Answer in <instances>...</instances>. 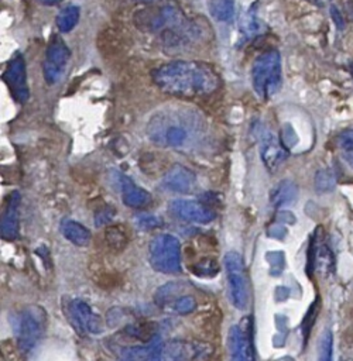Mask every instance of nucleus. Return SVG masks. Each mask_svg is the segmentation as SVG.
I'll list each match as a JSON object with an SVG mask.
<instances>
[{
	"instance_id": "obj_1",
	"label": "nucleus",
	"mask_w": 353,
	"mask_h": 361,
	"mask_svg": "<svg viewBox=\"0 0 353 361\" xmlns=\"http://www.w3.org/2000/svg\"><path fill=\"white\" fill-rule=\"evenodd\" d=\"M154 83L167 94L193 97L212 93L219 79L215 71L196 61H172L152 71Z\"/></svg>"
},
{
	"instance_id": "obj_2",
	"label": "nucleus",
	"mask_w": 353,
	"mask_h": 361,
	"mask_svg": "<svg viewBox=\"0 0 353 361\" xmlns=\"http://www.w3.org/2000/svg\"><path fill=\"white\" fill-rule=\"evenodd\" d=\"M148 137L158 145L188 148L196 144L202 134L201 118L186 110H161L148 123Z\"/></svg>"
},
{
	"instance_id": "obj_3",
	"label": "nucleus",
	"mask_w": 353,
	"mask_h": 361,
	"mask_svg": "<svg viewBox=\"0 0 353 361\" xmlns=\"http://www.w3.org/2000/svg\"><path fill=\"white\" fill-rule=\"evenodd\" d=\"M251 82L261 99H270L280 90L281 58L278 51L271 49L256 58L251 68Z\"/></svg>"
},
{
	"instance_id": "obj_4",
	"label": "nucleus",
	"mask_w": 353,
	"mask_h": 361,
	"mask_svg": "<svg viewBox=\"0 0 353 361\" xmlns=\"http://www.w3.org/2000/svg\"><path fill=\"white\" fill-rule=\"evenodd\" d=\"M148 261L154 271L161 274H179L181 244L172 234H158L148 245Z\"/></svg>"
},
{
	"instance_id": "obj_5",
	"label": "nucleus",
	"mask_w": 353,
	"mask_h": 361,
	"mask_svg": "<svg viewBox=\"0 0 353 361\" xmlns=\"http://www.w3.org/2000/svg\"><path fill=\"white\" fill-rule=\"evenodd\" d=\"M225 268L227 272L230 299L236 309L243 310L249 302L247 281L244 276L243 257L237 251H229L225 255Z\"/></svg>"
},
{
	"instance_id": "obj_6",
	"label": "nucleus",
	"mask_w": 353,
	"mask_h": 361,
	"mask_svg": "<svg viewBox=\"0 0 353 361\" xmlns=\"http://www.w3.org/2000/svg\"><path fill=\"white\" fill-rule=\"evenodd\" d=\"M212 354V347L193 340H171L162 345V361H205Z\"/></svg>"
},
{
	"instance_id": "obj_7",
	"label": "nucleus",
	"mask_w": 353,
	"mask_h": 361,
	"mask_svg": "<svg viewBox=\"0 0 353 361\" xmlns=\"http://www.w3.org/2000/svg\"><path fill=\"white\" fill-rule=\"evenodd\" d=\"M229 350L232 361H256L251 338V319L244 317L229 331Z\"/></svg>"
},
{
	"instance_id": "obj_8",
	"label": "nucleus",
	"mask_w": 353,
	"mask_h": 361,
	"mask_svg": "<svg viewBox=\"0 0 353 361\" xmlns=\"http://www.w3.org/2000/svg\"><path fill=\"white\" fill-rule=\"evenodd\" d=\"M69 58L71 51L66 44L59 37H54L48 44L45 59L42 63L44 78L48 85H54L62 76Z\"/></svg>"
},
{
	"instance_id": "obj_9",
	"label": "nucleus",
	"mask_w": 353,
	"mask_h": 361,
	"mask_svg": "<svg viewBox=\"0 0 353 361\" xmlns=\"http://www.w3.org/2000/svg\"><path fill=\"white\" fill-rule=\"evenodd\" d=\"M1 78L8 86L14 100H17L18 103H24L28 100L30 92L27 86V71H25V62L21 54H16L8 61Z\"/></svg>"
},
{
	"instance_id": "obj_10",
	"label": "nucleus",
	"mask_w": 353,
	"mask_h": 361,
	"mask_svg": "<svg viewBox=\"0 0 353 361\" xmlns=\"http://www.w3.org/2000/svg\"><path fill=\"white\" fill-rule=\"evenodd\" d=\"M169 210L175 217L184 221H191V223L206 224L215 219V212L212 209L202 204L201 202L189 200V199L172 200L169 203Z\"/></svg>"
},
{
	"instance_id": "obj_11",
	"label": "nucleus",
	"mask_w": 353,
	"mask_h": 361,
	"mask_svg": "<svg viewBox=\"0 0 353 361\" xmlns=\"http://www.w3.org/2000/svg\"><path fill=\"white\" fill-rule=\"evenodd\" d=\"M258 140V149L263 162L268 169H275L287 158V151L281 145L280 140L263 126L256 131Z\"/></svg>"
},
{
	"instance_id": "obj_12",
	"label": "nucleus",
	"mask_w": 353,
	"mask_h": 361,
	"mask_svg": "<svg viewBox=\"0 0 353 361\" xmlns=\"http://www.w3.org/2000/svg\"><path fill=\"white\" fill-rule=\"evenodd\" d=\"M308 264L311 269L313 265H316L319 272L322 274L333 272L335 257L332 250L322 240V228H316L315 234L312 235L309 251H308Z\"/></svg>"
},
{
	"instance_id": "obj_13",
	"label": "nucleus",
	"mask_w": 353,
	"mask_h": 361,
	"mask_svg": "<svg viewBox=\"0 0 353 361\" xmlns=\"http://www.w3.org/2000/svg\"><path fill=\"white\" fill-rule=\"evenodd\" d=\"M196 185V176L195 173L184 166V165H174L169 168V171L162 178V186L175 193H189L193 190Z\"/></svg>"
},
{
	"instance_id": "obj_14",
	"label": "nucleus",
	"mask_w": 353,
	"mask_h": 361,
	"mask_svg": "<svg viewBox=\"0 0 353 361\" xmlns=\"http://www.w3.org/2000/svg\"><path fill=\"white\" fill-rule=\"evenodd\" d=\"M71 316L76 329L88 333H100L103 330V324L100 317L90 309L88 303L80 299L71 302Z\"/></svg>"
},
{
	"instance_id": "obj_15",
	"label": "nucleus",
	"mask_w": 353,
	"mask_h": 361,
	"mask_svg": "<svg viewBox=\"0 0 353 361\" xmlns=\"http://www.w3.org/2000/svg\"><path fill=\"white\" fill-rule=\"evenodd\" d=\"M117 180H119V189L121 192V199L126 206L141 209L151 203V199H152L151 195L145 189L137 186L130 178L121 173H117Z\"/></svg>"
},
{
	"instance_id": "obj_16",
	"label": "nucleus",
	"mask_w": 353,
	"mask_h": 361,
	"mask_svg": "<svg viewBox=\"0 0 353 361\" xmlns=\"http://www.w3.org/2000/svg\"><path fill=\"white\" fill-rule=\"evenodd\" d=\"M40 334H41L40 320L28 312L24 313L21 316L20 324H18V348H20V351L28 353L38 341Z\"/></svg>"
},
{
	"instance_id": "obj_17",
	"label": "nucleus",
	"mask_w": 353,
	"mask_h": 361,
	"mask_svg": "<svg viewBox=\"0 0 353 361\" xmlns=\"http://www.w3.org/2000/svg\"><path fill=\"white\" fill-rule=\"evenodd\" d=\"M18 203H20V195L18 192H13L8 197L6 210L1 217V237L7 240H13L18 235Z\"/></svg>"
},
{
	"instance_id": "obj_18",
	"label": "nucleus",
	"mask_w": 353,
	"mask_h": 361,
	"mask_svg": "<svg viewBox=\"0 0 353 361\" xmlns=\"http://www.w3.org/2000/svg\"><path fill=\"white\" fill-rule=\"evenodd\" d=\"M61 233L64 237L78 247H86L90 243V231L75 220H64L61 223Z\"/></svg>"
},
{
	"instance_id": "obj_19",
	"label": "nucleus",
	"mask_w": 353,
	"mask_h": 361,
	"mask_svg": "<svg viewBox=\"0 0 353 361\" xmlns=\"http://www.w3.org/2000/svg\"><path fill=\"white\" fill-rule=\"evenodd\" d=\"M298 193V186L291 179L281 180L271 195V202L274 206H282L291 203Z\"/></svg>"
},
{
	"instance_id": "obj_20",
	"label": "nucleus",
	"mask_w": 353,
	"mask_h": 361,
	"mask_svg": "<svg viewBox=\"0 0 353 361\" xmlns=\"http://www.w3.org/2000/svg\"><path fill=\"white\" fill-rule=\"evenodd\" d=\"M79 17H80V8L75 4H68L59 10V13L56 14L55 23L61 32H68L78 24Z\"/></svg>"
},
{
	"instance_id": "obj_21",
	"label": "nucleus",
	"mask_w": 353,
	"mask_h": 361,
	"mask_svg": "<svg viewBox=\"0 0 353 361\" xmlns=\"http://www.w3.org/2000/svg\"><path fill=\"white\" fill-rule=\"evenodd\" d=\"M209 10L215 20L230 21L234 16V0H210Z\"/></svg>"
},
{
	"instance_id": "obj_22",
	"label": "nucleus",
	"mask_w": 353,
	"mask_h": 361,
	"mask_svg": "<svg viewBox=\"0 0 353 361\" xmlns=\"http://www.w3.org/2000/svg\"><path fill=\"white\" fill-rule=\"evenodd\" d=\"M336 145L345 162L353 169V130L340 133L336 138Z\"/></svg>"
},
{
	"instance_id": "obj_23",
	"label": "nucleus",
	"mask_w": 353,
	"mask_h": 361,
	"mask_svg": "<svg viewBox=\"0 0 353 361\" xmlns=\"http://www.w3.org/2000/svg\"><path fill=\"white\" fill-rule=\"evenodd\" d=\"M316 361H333V334L330 330H325L321 337Z\"/></svg>"
},
{
	"instance_id": "obj_24",
	"label": "nucleus",
	"mask_w": 353,
	"mask_h": 361,
	"mask_svg": "<svg viewBox=\"0 0 353 361\" xmlns=\"http://www.w3.org/2000/svg\"><path fill=\"white\" fill-rule=\"evenodd\" d=\"M318 192H328L335 186V176L329 171H319L315 178Z\"/></svg>"
},
{
	"instance_id": "obj_25",
	"label": "nucleus",
	"mask_w": 353,
	"mask_h": 361,
	"mask_svg": "<svg viewBox=\"0 0 353 361\" xmlns=\"http://www.w3.org/2000/svg\"><path fill=\"white\" fill-rule=\"evenodd\" d=\"M196 307V300L191 295H184L174 302V310L179 314H188Z\"/></svg>"
},
{
	"instance_id": "obj_26",
	"label": "nucleus",
	"mask_w": 353,
	"mask_h": 361,
	"mask_svg": "<svg viewBox=\"0 0 353 361\" xmlns=\"http://www.w3.org/2000/svg\"><path fill=\"white\" fill-rule=\"evenodd\" d=\"M136 223H137L138 228H143V230L155 228L161 224L160 219L157 216H152V214H140V216L136 217Z\"/></svg>"
},
{
	"instance_id": "obj_27",
	"label": "nucleus",
	"mask_w": 353,
	"mask_h": 361,
	"mask_svg": "<svg viewBox=\"0 0 353 361\" xmlns=\"http://www.w3.org/2000/svg\"><path fill=\"white\" fill-rule=\"evenodd\" d=\"M113 213H114V212L110 210V207H104V209L99 210V212L95 214V221H96V224H97V226H102V224L110 221L112 217H113Z\"/></svg>"
},
{
	"instance_id": "obj_28",
	"label": "nucleus",
	"mask_w": 353,
	"mask_h": 361,
	"mask_svg": "<svg viewBox=\"0 0 353 361\" xmlns=\"http://www.w3.org/2000/svg\"><path fill=\"white\" fill-rule=\"evenodd\" d=\"M330 14H332V17H333V21L336 23L337 28H339V30H342V28H343V25H345V23H343V17L340 16L339 10H337L335 6H333V7H330Z\"/></svg>"
},
{
	"instance_id": "obj_29",
	"label": "nucleus",
	"mask_w": 353,
	"mask_h": 361,
	"mask_svg": "<svg viewBox=\"0 0 353 361\" xmlns=\"http://www.w3.org/2000/svg\"><path fill=\"white\" fill-rule=\"evenodd\" d=\"M38 1L45 6H54V4H58L61 0H38Z\"/></svg>"
},
{
	"instance_id": "obj_30",
	"label": "nucleus",
	"mask_w": 353,
	"mask_h": 361,
	"mask_svg": "<svg viewBox=\"0 0 353 361\" xmlns=\"http://www.w3.org/2000/svg\"><path fill=\"white\" fill-rule=\"evenodd\" d=\"M350 72H352V75H353V62L350 63Z\"/></svg>"
},
{
	"instance_id": "obj_31",
	"label": "nucleus",
	"mask_w": 353,
	"mask_h": 361,
	"mask_svg": "<svg viewBox=\"0 0 353 361\" xmlns=\"http://www.w3.org/2000/svg\"><path fill=\"white\" fill-rule=\"evenodd\" d=\"M140 1H150V0H140Z\"/></svg>"
}]
</instances>
